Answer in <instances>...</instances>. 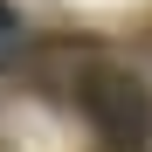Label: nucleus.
<instances>
[{
    "label": "nucleus",
    "mask_w": 152,
    "mask_h": 152,
    "mask_svg": "<svg viewBox=\"0 0 152 152\" xmlns=\"http://www.w3.org/2000/svg\"><path fill=\"white\" fill-rule=\"evenodd\" d=\"M76 97H83V118L97 124V138L111 152H145L152 145V90L132 69L118 62H90L76 76Z\"/></svg>",
    "instance_id": "nucleus-1"
},
{
    "label": "nucleus",
    "mask_w": 152,
    "mask_h": 152,
    "mask_svg": "<svg viewBox=\"0 0 152 152\" xmlns=\"http://www.w3.org/2000/svg\"><path fill=\"white\" fill-rule=\"evenodd\" d=\"M14 42H21V28H14V7H7V0H0V62L14 56Z\"/></svg>",
    "instance_id": "nucleus-2"
}]
</instances>
